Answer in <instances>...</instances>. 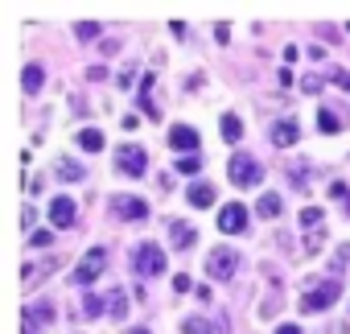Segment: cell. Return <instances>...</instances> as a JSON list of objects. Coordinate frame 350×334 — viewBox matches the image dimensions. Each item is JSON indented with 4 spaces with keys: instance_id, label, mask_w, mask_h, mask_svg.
Masks as SVG:
<instances>
[{
    "instance_id": "27",
    "label": "cell",
    "mask_w": 350,
    "mask_h": 334,
    "mask_svg": "<svg viewBox=\"0 0 350 334\" xmlns=\"http://www.w3.org/2000/svg\"><path fill=\"white\" fill-rule=\"evenodd\" d=\"M329 83H334V87H342V91H350V70H342V66H338V70H329Z\"/></svg>"
},
{
    "instance_id": "5",
    "label": "cell",
    "mask_w": 350,
    "mask_h": 334,
    "mask_svg": "<svg viewBox=\"0 0 350 334\" xmlns=\"http://www.w3.org/2000/svg\"><path fill=\"white\" fill-rule=\"evenodd\" d=\"M103 268H107V252H103V248H91V252H87V256L75 264L70 281H75V285H91V281H95Z\"/></svg>"
},
{
    "instance_id": "9",
    "label": "cell",
    "mask_w": 350,
    "mask_h": 334,
    "mask_svg": "<svg viewBox=\"0 0 350 334\" xmlns=\"http://www.w3.org/2000/svg\"><path fill=\"white\" fill-rule=\"evenodd\" d=\"M243 227H247V207L231 203V207L219 211V231H223V235H239Z\"/></svg>"
},
{
    "instance_id": "2",
    "label": "cell",
    "mask_w": 350,
    "mask_h": 334,
    "mask_svg": "<svg viewBox=\"0 0 350 334\" xmlns=\"http://www.w3.org/2000/svg\"><path fill=\"white\" fill-rule=\"evenodd\" d=\"M132 272L136 277H165V248L161 244H136L132 252Z\"/></svg>"
},
{
    "instance_id": "30",
    "label": "cell",
    "mask_w": 350,
    "mask_h": 334,
    "mask_svg": "<svg viewBox=\"0 0 350 334\" xmlns=\"http://www.w3.org/2000/svg\"><path fill=\"white\" fill-rule=\"evenodd\" d=\"M301 87H305V91H309V95H317V91H321V79H317V75H309V79H305V83H301Z\"/></svg>"
},
{
    "instance_id": "35",
    "label": "cell",
    "mask_w": 350,
    "mask_h": 334,
    "mask_svg": "<svg viewBox=\"0 0 350 334\" xmlns=\"http://www.w3.org/2000/svg\"><path fill=\"white\" fill-rule=\"evenodd\" d=\"M128 334H148V330H144V326H136V330H128Z\"/></svg>"
},
{
    "instance_id": "15",
    "label": "cell",
    "mask_w": 350,
    "mask_h": 334,
    "mask_svg": "<svg viewBox=\"0 0 350 334\" xmlns=\"http://www.w3.org/2000/svg\"><path fill=\"white\" fill-rule=\"evenodd\" d=\"M219 128H223V140H227V144H235V140H243V120H239L235 112H227V116L219 120Z\"/></svg>"
},
{
    "instance_id": "31",
    "label": "cell",
    "mask_w": 350,
    "mask_h": 334,
    "mask_svg": "<svg viewBox=\"0 0 350 334\" xmlns=\"http://www.w3.org/2000/svg\"><path fill=\"white\" fill-rule=\"evenodd\" d=\"M329 198H342V203H346L350 194H346V186H342V182H329Z\"/></svg>"
},
{
    "instance_id": "23",
    "label": "cell",
    "mask_w": 350,
    "mask_h": 334,
    "mask_svg": "<svg viewBox=\"0 0 350 334\" xmlns=\"http://www.w3.org/2000/svg\"><path fill=\"white\" fill-rule=\"evenodd\" d=\"M317 128H321V132H338V128H342V120H338V116H334V112L325 107V112L317 116Z\"/></svg>"
},
{
    "instance_id": "11",
    "label": "cell",
    "mask_w": 350,
    "mask_h": 334,
    "mask_svg": "<svg viewBox=\"0 0 350 334\" xmlns=\"http://www.w3.org/2000/svg\"><path fill=\"white\" fill-rule=\"evenodd\" d=\"M169 244H173V248H182V252H186V248H194V244H198V227L173 219V223H169Z\"/></svg>"
},
{
    "instance_id": "13",
    "label": "cell",
    "mask_w": 350,
    "mask_h": 334,
    "mask_svg": "<svg viewBox=\"0 0 350 334\" xmlns=\"http://www.w3.org/2000/svg\"><path fill=\"white\" fill-rule=\"evenodd\" d=\"M186 198H190V207H198V211H202V207H215V186H211V182H194V186L186 190Z\"/></svg>"
},
{
    "instance_id": "22",
    "label": "cell",
    "mask_w": 350,
    "mask_h": 334,
    "mask_svg": "<svg viewBox=\"0 0 350 334\" xmlns=\"http://www.w3.org/2000/svg\"><path fill=\"white\" fill-rule=\"evenodd\" d=\"M182 330H186V334H219V330H215L211 322H202V318H186Z\"/></svg>"
},
{
    "instance_id": "25",
    "label": "cell",
    "mask_w": 350,
    "mask_h": 334,
    "mask_svg": "<svg viewBox=\"0 0 350 334\" xmlns=\"http://www.w3.org/2000/svg\"><path fill=\"white\" fill-rule=\"evenodd\" d=\"M75 34H79L83 42H91V38H99V25H95V21H79V25H75Z\"/></svg>"
},
{
    "instance_id": "10",
    "label": "cell",
    "mask_w": 350,
    "mask_h": 334,
    "mask_svg": "<svg viewBox=\"0 0 350 334\" xmlns=\"http://www.w3.org/2000/svg\"><path fill=\"white\" fill-rule=\"evenodd\" d=\"M268 136H272V144H276V149H293V144L301 140V124H297V120H276Z\"/></svg>"
},
{
    "instance_id": "21",
    "label": "cell",
    "mask_w": 350,
    "mask_h": 334,
    "mask_svg": "<svg viewBox=\"0 0 350 334\" xmlns=\"http://www.w3.org/2000/svg\"><path fill=\"white\" fill-rule=\"evenodd\" d=\"M107 305H111V309H107V313H111V318H116V322H120V318H124V313H128V297H124V293H120V289H116V293H111V297H107Z\"/></svg>"
},
{
    "instance_id": "19",
    "label": "cell",
    "mask_w": 350,
    "mask_h": 334,
    "mask_svg": "<svg viewBox=\"0 0 350 334\" xmlns=\"http://www.w3.org/2000/svg\"><path fill=\"white\" fill-rule=\"evenodd\" d=\"M103 309H107V297H95V293L83 297V318H99Z\"/></svg>"
},
{
    "instance_id": "8",
    "label": "cell",
    "mask_w": 350,
    "mask_h": 334,
    "mask_svg": "<svg viewBox=\"0 0 350 334\" xmlns=\"http://www.w3.org/2000/svg\"><path fill=\"white\" fill-rule=\"evenodd\" d=\"M111 211H116L120 219H136V223L148 219V203H144V198H132V194H116V198H111Z\"/></svg>"
},
{
    "instance_id": "16",
    "label": "cell",
    "mask_w": 350,
    "mask_h": 334,
    "mask_svg": "<svg viewBox=\"0 0 350 334\" xmlns=\"http://www.w3.org/2000/svg\"><path fill=\"white\" fill-rule=\"evenodd\" d=\"M42 83H46V70H42V66H25V75H21V87H25L29 95H38V91H42Z\"/></svg>"
},
{
    "instance_id": "33",
    "label": "cell",
    "mask_w": 350,
    "mask_h": 334,
    "mask_svg": "<svg viewBox=\"0 0 350 334\" xmlns=\"http://www.w3.org/2000/svg\"><path fill=\"white\" fill-rule=\"evenodd\" d=\"M305 248H309V252H317V248H321V235H317V231H309V235H305Z\"/></svg>"
},
{
    "instance_id": "3",
    "label": "cell",
    "mask_w": 350,
    "mask_h": 334,
    "mask_svg": "<svg viewBox=\"0 0 350 334\" xmlns=\"http://www.w3.org/2000/svg\"><path fill=\"white\" fill-rule=\"evenodd\" d=\"M338 297H342V281L329 277V281H321L317 289H309V293L301 297V309H305V313H321V309H329Z\"/></svg>"
},
{
    "instance_id": "17",
    "label": "cell",
    "mask_w": 350,
    "mask_h": 334,
    "mask_svg": "<svg viewBox=\"0 0 350 334\" xmlns=\"http://www.w3.org/2000/svg\"><path fill=\"white\" fill-rule=\"evenodd\" d=\"M140 112H148L152 120L161 116V112L152 107V75H144V79H140Z\"/></svg>"
},
{
    "instance_id": "1",
    "label": "cell",
    "mask_w": 350,
    "mask_h": 334,
    "mask_svg": "<svg viewBox=\"0 0 350 334\" xmlns=\"http://www.w3.org/2000/svg\"><path fill=\"white\" fill-rule=\"evenodd\" d=\"M227 178H231L235 186L252 190V186H260L264 170H260V161H256L252 153H231V161H227Z\"/></svg>"
},
{
    "instance_id": "7",
    "label": "cell",
    "mask_w": 350,
    "mask_h": 334,
    "mask_svg": "<svg viewBox=\"0 0 350 334\" xmlns=\"http://www.w3.org/2000/svg\"><path fill=\"white\" fill-rule=\"evenodd\" d=\"M198 144H202V136H198L190 124H173V128H169V149H178V153H186V157H190Z\"/></svg>"
},
{
    "instance_id": "4",
    "label": "cell",
    "mask_w": 350,
    "mask_h": 334,
    "mask_svg": "<svg viewBox=\"0 0 350 334\" xmlns=\"http://www.w3.org/2000/svg\"><path fill=\"white\" fill-rule=\"evenodd\" d=\"M235 268H239V256L223 244V248H215L211 256H206V277H215V281H231L235 277Z\"/></svg>"
},
{
    "instance_id": "29",
    "label": "cell",
    "mask_w": 350,
    "mask_h": 334,
    "mask_svg": "<svg viewBox=\"0 0 350 334\" xmlns=\"http://www.w3.org/2000/svg\"><path fill=\"white\" fill-rule=\"evenodd\" d=\"M173 289H178V293H190L194 281H190V277H173Z\"/></svg>"
},
{
    "instance_id": "18",
    "label": "cell",
    "mask_w": 350,
    "mask_h": 334,
    "mask_svg": "<svg viewBox=\"0 0 350 334\" xmlns=\"http://www.w3.org/2000/svg\"><path fill=\"white\" fill-rule=\"evenodd\" d=\"M256 211H260L264 219H276V215H280V194H272V190H268V194H260Z\"/></svg>"
},
{
    "instance_id": "34",
    "label": "cell",
    "mask_w": 350,
    "mask_h": 334,
    "mask_svg": "<svg viewBox=\"0 0 350 334\" xmlns=\"http://www.w3.org/2000/svg\"><path fill=\"white\" fill-rule=\"evenodd\" d=\"M276 334H301V326H293V322H284V326H276Z\"/></svg>"
},
{
    "instance_id": "24",
    "label": "cell",
    "mask_w": 350,
    "mask_h": 334,
    "mask_svg": "<svg viewBox=\"0 0 350 334\" xmlns=\"http://www.w3.org/2000/svg\"><path fill=\"white\" fill-rule=\"evenodd\" d=\"M178 170H182V174H198V170H202V157H194V153L182 157V161H178Z\"/></svg>"
},
{
    "instance_id": "28",
    "label": "cell",
    "mask_w": 350,
    "mask_h": 334,
    "mask_svg": "<svg viewBox=\"0 0 350 334\" xmlns=\"http://www.w3.org/2000/svg\"><path fill=\"white\" fill-rule=\"evenodd\" d=\"M346 260H350V244H342V248H338V256H334V272H338Z\"/></svg>"
},
{
    "instance_id": "20",
    "label": "cell",
    "mask_w": 350,
    "mask_h": 334,
    "mask_svg": "<svg viewBox=\"0 0 350 334\" xmlns=\"http://www.w3.org/2000/svg\"><path fill=\"white\" fill-rule=\"evenodd\" d=\"M58 174H62V182H83V165L79 161H58Z\"/></svg>"
},
{
    "instance_id": "26",
    "label": "cell",
    "mask_w": 350,
    "mask_h": 334,
    "mask_svg": "<svg viewBox=\"0 0 350 334\" xmlns=\"http://www.w3.org/2000/svg\"><path fill=\"white\" fill-rule=\"evenodd\" d=\"M301 223H305V227L313 231V227L321 223V211H317V207H305V211H301Z\"/></svg>"
},
{
    "instance_id": "32",
    "label": "cell",
    "mask_w": 350,
    "mask_h": 334,
    "mask_svg": "<svg viewBox=\"0 0 350 334\" xmlns=\"http://www.w3.org/2000/svg\"><path fill=\"white\" fill-rule=\"evenodd\" d=\"M50 240H54L50 231H33V248H50Z\"/></svg>"
},
{
    "instance_id": "6",
    "label": "cell",
    "mask_w": 350,
    "mask_h": 334,
    "mask_svg": "<svg viewBox=\"0 0 350 334\" xmlns=\"http://www.w3.org/2000/svg\"><path fill=\"white\" fill-rule=\"evenodd\" d=\"M144 165H148L144 149H136V144H124V149H116V170H120V174H128V178H140V174H144Z\"/></svg>"
},
{
    "instance_id": "12",
    "label": "cell",
    "mask_w": 350,
    "mask_h": 334,
    "mask_svg": "<svg viewBox=\"0 0 350 334\" xmlns=\"http://www.w3.org/2000/svg\"><path fill=\"white\" fill-rule=\"evenodd\" d=\"M75 211H79V207H75L70 198H54V203H50V223H54V227H70V223H75Z\"/></svg>"
},
{
    "instance_id": "14",
    "label": "cell",
    "mask_w": 350,
    "mask_h": 334,
    "mask_svg": "<svg viewBox=\"0 0 350 334\" xmlns=\"http://www.w3.org/2000/svg\"><path fill=\"white\" fill-rule=\"evenodd\" d=\"M75 144L83 149V153H99L107 140H103V132L99 128H79V136H75Z\"/></svg>"
},
{
    "instance_id": "36",
    "label": "cell",
    "mask_w": 350,
    "mask_h": 334,
    "mask_svg": "<svg viewBox=\"0 0 350 334\" xmlns=\"http://www.w3.org/2000/svg\"><path fill=\"white\" fill-rule=\"evenodd\" d=\"M346 215H350V198H346Z\"/></svg>"
}]
</instances>
